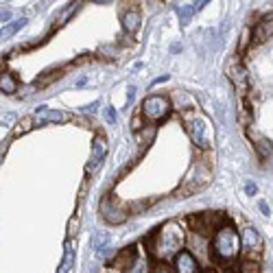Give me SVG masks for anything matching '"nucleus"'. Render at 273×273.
I'll return each mask as SVG.
<instances>
[{"label": "nucleus", "instance_id": "f257e3e1", "mask_svg": "<svg viewBox=\"0 0 273 273\" xmlns=\"http://www.w3.org/2000/svg\"><path fill=\"white\" fill-rule=\"evenodd\" d=\"M181 247H184V230L179 227V223L169 221L155 236L153 242V254L158 258H171V256H179Z\"/></svg>", "mask_w": 273, "mask_h": 273}, {"label": "nucleus", "instance_id": "f03ea898", "mask_svg": "<svg viewBox=\"0 0 273 273\" xmlns=\"http://www.w3.org/2000/svg\"><path fill=\"white\" fill-rule=\"evenodd\" d=\"M212 249H214V256L219 258L221 262H227V260H234L239 256V249H240V236L234 232L232 225H223L216 230V236H214V242H212Z\"/></svg>", "mask_w": 273, "mask_h": 273}, {"label": "nucleus", "instance_id": "7ed1b4c3", "mask_svg": "<svg viewBox=\"0 0 273 273\" xmlns=\"http://www.w3.org/2000/svg\"><path fill=\"white\" fill-rule=\"evenodd\" d=\"M169 112H171V105L164 97H149L142 103V114L149 120H162Z\"/></svg>", "mask_w": 273, "mask_h": 273}, {"label": "nucleus", "instance_id": "20e7f679", "mask_svg": "<svg viewBox=\"0 0 273 273\" xmlns=\"http://www.w3.org/2000/svg\"><path fill=\"white\" fill-rule=\"evenodd\" d=\"M188 129H190V136H193L195 144L204 146V149H205V146H210V127H208V123H205L201 116H193V118H190Z\"/></svg>", "mask_w": 273, "mask_h": 273}, {"label": "nucleus", "instance_id": "39448f33", "mask_svg": "<svg viewBox=\"0 0 273 273\" xmlns=\"http://www.w3.org/2000/svg\"><path fill=\"white\" fill-rule=\"evenodd\" d=\"M101 212H103L105 221H109V223H114V225L125 223V221H127V210L120 208V205L116 204V199H112V197L103 199V204H101Z\"/></svg>", "mask_w": 273, "mask_h": 273}, {"label": "nucleus", "instance_id": "423d86ee", "mask_svg": "<svg viewBox=\"0 0 273 273\" xmlns=\"http://www.w3.org/2000/svg\"><path fill=\"white\" fill-rule=\"evenodd\" d=\"M105 153H107V144H105V140L97 136L92 142V153H90V162H88V173H94V171L101 166V162L105 160Z\"/></svg>", "mask_w": 273, "mask_h": 273}, {"label": "nucleus", "instance_id": "0eeeda50", "mask_svg": "<svg viewBox=\"0 0 273 273\" xmlns=\"http://www.w3.org/2000/svg\"><path fill=\"white\" fill-rule=\"evenodd\" d=\"M33 120H35L37 125H46V123H66V120H68V116H66L64 112H59V109L37 107V109H35Z\"/></svg>", "mask_w": 273, "mask_h": 273}, {"label": "nucleus", "instance_id": "6e6552de", "mask_svg": "<svg viewBox=\"0 0 273 273\" xmlns=\"http://www.w3.org/2000/svg\"><path fill=\"white\" fill-rule=\"evenodd\" d=\"M216 221H223V219H221V216H214L212 212H204V214H199V216H193L190 223H193V227L197 232H201V234H210V232H214Z\"/></svg>", "mask_w": 273, "mask_h": 273}, {"label": "nucleus", "instance_id": "1a4fd4ad", "mask_svg": "<svg viewBox=\"0 0 273 273\" xmlns=\"http://www.w3.org/2000/svg\"><path fill=\"white\" fill-rule=\"evenodd\" d=\"M175 269L177 273H197L199 265H197L195 256L190 251H181L179 256H175Z\"/></svg>", "mask_w": 273, "mask_h": 273}, {"label": "nucleus", "instance_id": "9d476101", "mask_svg": "<svg viewBox=\"0 0 273 273\" xmlns=\"http://www.w3.org/2000/svg\"><path fill=\"white\" fill-rule=\"evenodd\" d=\"M204 4H208V2H205V0H201V2H190V4H184V7H177V16H179V22L181 24H188L190 16L199 11Z\"/></svg>", "mask_w": 273, "mask_h": 273}, {"label": "nucleus", "instance_id": "9b49d317", "mask_svg": "<svg viewBox=\"0 0 273 273\" xmlns=\"http://www.w3.org/2000/svg\"><path fill=\"white\" fill-rule=\"evenodd\" d=\"M240 242H242V247H247V249H254V247L260 245V234H258L254 227H245V230H242V236H240Z\"/></svg>", "mask_w": 273, "mask_h": 273}, {"label": "nucleus", "instance_id": "f8f14e48", "mask_svg": "<svg viewBox=\"0 0 273 273\" xmlns=\"http://www.w3.org/2000/svg\"><path fill=\"white\" fill-rule=\"evenodd\" d=\"M72 267H74V247H72V242H66V254H64V260H62V265H59V271L57 273H70L72 271Z\"/></svg>", "mask_w": 273, "mask_h": 273}, {"label": "nucleus", "instance_id": "ddd939ff", "mask_svg": "<svg viewBox=\"0 0 273 273\" xmlns=\"http://www.w3.org/2000/svg\"><path fill=\"white\" fill-rule=\"evenodd\" d=\"M273 33V18L269 20H262L260 24H258V29H256V33H254V37H256V42H265L267 37Z\"/></svg>", "mask_w": 273, "mask_h": 273}, {"label": "nucleus", "instance_id": "4468645a", "mask_svg": "<svg viewBox=\"0 0 273 273\" xmlns=\"http://www.w3.org/2000/svg\"><path fill=\"white\" fill-rule=\"evenodd\" d=\"M123 24H125V31L127 33H136L140 27V13L138 11H129L127 16L123 18Z\"/></svg>", "mask_w": 273, "mask_h": 273}, {"label": "nucleus", "instance_id": "2eb2a0df", "mask_svg": "<svg viewBox=\"0 0 273 273\" xmlns=\"http://www.w3.org/2000/svg\"><path fill=\"white\" fill-rule=\"evenodd\" d=\"M0 90H2L4 94H13V92H16L18 83H16V79H13V74H9V72L2 74V81H0Z\"/></svg>", "mask_w": 273, "mask_h": 273}, {"label": "nucleus", "instance_id": "dca6fc26", "mask_svg": "<svg viewBox=\"0 0 273 273\" xmlns=\"http://www.w3.org/2000/svg\"><path fill=\"white\" fill-rule=\"evenodd\" d=\"M24 24H27V20H24V18H20V20H16V22H11L7 29H2V39L9 37V35H13V33L18 31V29H22Z\"/></svg>", "mask_w": 273, "mask_h": 273}, {"label": "nucleus", "instance_id": "f3484780", "mask_svg": "<svg viewBox=\"0 0 273 273\" xmlns=\"http://www.w3.org/2000/svg\"><path fill=\"white\" fill-rule=\"evenodd\" d=\"M131 260H134V247H129L127 251H123V254H120V256L114 260V265H116V267H123L125 262H127V265H131Z\"/></svg>", "mask_w": 273, "mask_h": 273}, {"label": "nucleus", "instance_id": "a211bd4d", "mask_svg": "<svg viewBox=\"0 0 273 273\" xmlns=\"http://www.w3.org/2000/svg\"><path fill=\"white\" fill-rule=\"evenodd\" d=\"M105 242H109V236L107 234H97V236H94V240H92V247H94V249H99V254H101L103 249H107V247H103Z\"/></svg>", "mask_w": 273, "mask_h": 273}, {"label": "nucleus", "instance_id": "6ab92c4d", "mask_svg": "<svg viewBox=\"0 0 273 273\" xmlns=\"http://www.w3.org/2000/svg\"><path fill=\"white\" fill-rule=\"evenodd\" d=\"M240 273H260V267L256 262L245 260V262H240Z\"/></svg>", "mask_w": 273, "mask_h": 273}, {"label": "nucleus", "instance_id": "aec40b11", "mask_svg": "<svg viewBox=\"0 0 273 273\" xmlns=\"http://www.w3.org/2000/svg\"><path fill=\"white\" fill-rule=\"evenodd\" d=\"M232 79H234L240 88H245V70L242 68H232Z\"/></svg>", "mask_w": 273, "mask_h": 273}, {"label": "nucleus", "instance_id": "412c9836", "mask_svg": "<svg viewBox=\"0 0 273 273\" xmlns=\"http://www.w3.org/2000/svg\"><path fill=\"white\" fill-rule=\"evenodd\" d=\"M258 149H260V155L262 158H267V155H271V146L267 140H258Z\"/></svg>", "mask_w": 273, "mask_h": 273}, {"label": "nucleus", "instance_id": "4be33fe9", "mask_svg": "<svg viewBox=\"0 0 273 273\" xmlns=\"http://www.w3.org/2000/svg\"><path fill=\"white\" fill-rule=\"evenodd\" d=\"M103 116H105V120H107V123H116V112H114V107H107V109H105V112H103Z\"/></svg>", "mask_w": 273, "mask_h": 273}, {"label": "nucleus", "instance_id": "5701e85b", "mask_svg": "<svg viewBox=\"0 0 273 273\" xmlns=\"http://www.w3.org/2000/svg\"><path fill=\"white\" fill-rule=\"evenodd\" d=\"M151 273H171V269H169L166 265H162V262H160V265L153 267V271H151Z\"/></svg>", "mask_w": 273, "mask_h": 273}, {"label": "nucleus", "instance_id": "b1692460", "mask_svg": "<svg viewBox=\"0 0 273 273\" xmlns=\"http://www.w3.org/2000/svg\"><path fill=\"white\" fill-rule=\"evenodd\" d=\"M134 97H136V88H134V85H131V88L127 90V105L131 103V101H134Z\"/></svg>", "mask_w": 273, "mask_h": 273}, {"label": "nucleus", "instance_id": "393cba45", "mask_svg": "<svg viewBox=\"0 0 273 273\" xmlns=\"http://www.w3.org/2000/svg\"><path fill=\"white\" fill-rule=\"evenodd\" d=\"M245 193L247 195H256V184H247L245 186Z\"/></svg>", "mask_w": 273, "mask_h": 273}, {"label": "nucleus", "instance_id": "a878e982", "mask_svg": "<svg viewBox=\"0 0 273 273\" xmlns=\"http://www.w3.org/2000/svg\"><path fill=\"white\" fill-rule=\"evenodd\" d=\"M260 212H262V214H267V216H269V212H271V210H269V205H267L265 201H260Z\"/></svg>", "mask_w": 273, "mask_h": 273}, {"label": "nucleus", "instance_id": "bb28decb", "mask_svg": "<svg viewBox=\"0 0 273 273\" xmlns=\"http://www.w3.org/2000/svg\"><path fill=\"white\" fill-rule=\"evenodd\" d=\"M97 107H99V101H94L92 105H88V107H85V112H97Z\"/></svg>", "mask_w": 273, "mask_h": 273}, {"label": "nucleus", "instance_id": "cd10ccee", "mask_svg": "<svg viewBox=\"0 0 273 273\" xmlns=\"http://www.w3.org/2000/svg\"><path fill=\"white\" fill-rule=\"evenodd\" d=\"M77 219H74V221H70V232H68V234H74V230H77Z\"/></svg>", "mask_w": 273, "mask_h": 273}, {"label": "nucleus", "instance_id": "c85d7f7f", "mask_svg": "<svg viewBox=\"0 0 273 273\" xmlns=\"http://www.w3.org/2000/svg\"><path fill=\"white\" fill-rule=\"evenodd\" d=\"M201 273H216L214 269H205V271H201Z\"/></svg>", "mask_w": 273, "mask_h": 273}]
</instances>
